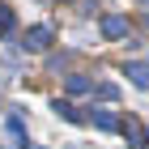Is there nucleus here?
Returning <instances> with one entry per match:
<instances>
[{"mask_svg":"<svg viewBox=\"0 0 149 149\" xmlns=\"http://www.w3.org/2000/svg\"><path fill=\"white\" fill-rule=\"evenodd\" d=\"M128 17H119V13H111V17H102V34L107 38H128Z\"/></svg>","mask_w":149,"mask_h":149,"instance_id":"f03ea898","label":"nucleus"},{"mask_svg":"<svg viewBox=\"0 0 149 149\" xmlns=\"http://www.w3.org/2000/svg\"><path fill=\"white\" fill-rule=\"evenodd\" d=\"M51 38H56V30H51V26H30V30H26V47H30V51H43Z\"/></svg>","mask_w":149,"mask_h":149,"instance_id":"f257e3e1","label":"nucleus"},{"mask_svg":"<svg viewBox=\"0 0 149 149\" xmlns=\"http://www.w3.org/2000/svg\"><path fill=\"white\" fill-rule=\"evenodd\" d=\"M90 119L102 128V132H115V128H119V115H115V111H107V107H94V111H90Z\"/></svg>","mask_w":149,"mask_h":149,"instance_id":"20e7f679","label":"nucleus"},{"mask_svg":"<svg viewBox=\"0 0 149 149\" xmlns=\"http://www.w3.org/2000/svg\"><path fill=\"white\" fill-rule=\"evenodd\" d=\"M56 111L64 115V119H68V124H77V119H81V111H77V107H72V102H56Z\"/></svg>","mask_w":149,"mask_h":149,"instance_id":"0eeeda50","label":"nucleus"},{"mask_svg":"<svg viewBox=\"0 0 149 149\" xmlns=\"http://www.w3.org/2000/svg\"><path fill=\"white\" fill-rule=\"evenodd\" d=\"M85 90H94V85H90V77L72 72V77H68V94H85Z\"/></svg>","mask_w":149,"mask_h":149,"instance_id":"423d86ee","label":"nucleus"},{"mask_svg":"<svg viewBox=\"0 0 149 149\" xmlns=\"http://www.w3.org/2000/svg\"><path fill=\"white\" fill-rule=\"evenodd\" d=\"M128 77H132V85H149V68L145 64H128Z\"/></svg>","mask_w":149,"mask_h":149,"instance_id":"39448f33","label":"nucleus"},{"mask_svg":"<svg viewBox=\"0 0 149 149\" xmlns=\"http://www.w3.org/2000/svg\"><path fill=\"white\" fill-rule=\"evenodd\" d=\"M119 128H124V136H128L132 149H145V128H141L136 119H119Z\"/></svg>","mask_w":149,"mask_h":149,"instance_id":"7ed1b4c3","label":"nucleus"},{"mask_svg":"<svg viewBox=\"0 0 149 149\" xmlns=\"http://www.w3.org/2000/svg\"><path fill=\"white\" fill-rule=\"evenodd\" d=\"M9 30H13V9L0 4V34H9Z\"/></svg>","mask_w":149,"mask_h":149,"instance_id":"6e6552de","label":"nucleus"}]
</instances>
